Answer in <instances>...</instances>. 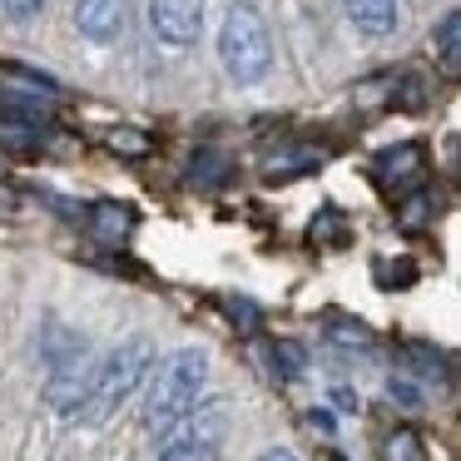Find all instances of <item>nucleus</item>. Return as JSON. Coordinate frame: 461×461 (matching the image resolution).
<instances>
[{"label": "nucleus", "mask_w": 461, "mask_h": 461, "mask_svg": "<svg viewBox=\"0 0 461 461\" xmlns=\"http://www.w3.org/2000/svg\"><path fill=\"white\" fill-rule=\"evenodd\" d=\"M203 382H209V352L203 348H179L154 367L149 392H144V427L154 437L174 431L189 411H199Z\"/></svg>", "instance_id": "obj_1"}, {"label": "nucleus", "mask_w": 461, "mask_h": 461, "mask_svg": "<svg viewBox=\"0 0 461 461\" xmlns=\"http://www.w3.org/2000/svg\"><path fill=\"white\" fill-rule=\"evenodd\" d=\"M149 367H154V342L149 338H124L100 367H90V387H85V402H80L75 417L90 421V427L110 421L114 411L140 392V382L149 377Z\"/></svg>", "instance_id": "obj_2"}, {"label": "nucleus", "mask_w": 461, "mask_h": 461, "mask_svg": "<svg viewBox=\"0 0 461 461\" xmlns=\"http://www.w3.org/2000/svg\"><path fill=\"white\" fill-rule=\"evenodd\" d=\"M219 60L229 70V80L239 85H258L273 70V35L253 0H229L219 25Z\"/></svg>", "instance_id": "obj_3"}, {"label": "nucleus", "mask_w": 461, "mask_h": 461, "mask_svg": "<svg viewBox=\"0 0 461 461\" xmlns=\"http://www.w3.org/2000/svg\"><path fill=\"white\" fill-rule=\"evenodd\" d=\"M164 447H159V456L154 461H219V441H223V411L219 407H209V411H199V417H184L174 431H164Z\"/></svg>", "instance_id": "obj_4"}, {"label": "nucleus", "mask_w": 461, "mask_h": 461, "mask_svg": "<svg viewBox=\"0 0 461 461\" xmlns=\"http://www.w3.org/2000/svg\"><path fill=\"white\" fill-rule=\"evenodd\" d=\"M149 31L169 50H189L203 31V0H149Z\"/></svg>", "instance_id": "obj_5"}, {"label": "nucleus", "mask_w": 461, "mask_h": 461, "mask_svg": "<svg viewBox=\"0 0 461 461\" xmlns=\"http://www.w3.org/2000/svg\"><path fill=\"white\" fill-rule=\"evenodd\" d=\"M75 31L90 45H110L124 31V0H75Z\"/></svg>", "instance_id": "obj_6"}, {"label": "nucleus", "mask_w": 461, "mask_h": 461, "mask_svg": "<svg viewBox=\"0 0 461 461\" xmlns=\"http://www.w3.org/2000/svg\"><path fill=\"white\" fill-rule=\"evenodd\" d=\"M85 387H90V362L85 357H70L60 367H50V387H45V402H50L60 417H75L85 402Z\"/></svg>", "instance_id": "obj_7"}, {"label": "nucleus", "mask_w": 461, "mask_h": 461, "mask_svg": "<svg viewBox=\"0 0 461 461\" xmlns=\"http://www.w3.org/2000/svg\"><path fill=\"white\" fill-rule=\"evenodd\" d=\"M342 11H348V21L357 25L362 35H372V41L397 35V25H402V5H397V0H342Z\"/></svg>", "instance_id": "obj_8"}, {"label": "nucleus", "mask_w": 461, "mask_h": 461, "mask_svg": "<svg viewBox=\"0 0 461 461\" xmlns=\"http://www.w3.org/2000/svg\"><path fill=\"white\" fill-rule=\"evenodd\" d=\"M90 223H95V233H100L104 243H124V233H130V213H124L120 203H95Z\"/></svg>", "instance_id": "obj_9"}, {"label": "nucleus", "mask_w": 461, "mask_h": 461, "mask_svg": "<svg viewBox=\"0 0 461 461\" xmlns=\"http://www.w3.org/2000/svg\"><path fill=\"white\" fill-rule=\"evenodd\" d=\"M456 31H461V15L447 11V15H441V31H437V50H441V60H447L451 75H456V65H461V55H456Z\"/></svg>", "instance_id": "obj_10"}, {"label": "nucleus", "mask_w": 461, "mask_h": 461, "mask_svg": "<svg viewBox=\"0 0 461 461\" xmlns=\"http://www.w3.org/2000/svg\"><path fill=\"white\" fill-rule=\"evenodd\" d=\"M387 461H421V441H417V431H397V437L387 441Z\"/></svg>", "instance_id": "obj_11"}, {"label": "nucleus", "mask_w": 461, "mask_h": 461, "mask_svg": "<svg viewBox=\"0 0 461 461\" xmlns=\"http://www.w3.org/2000/svg\"><path fill=\"white\" fill-rule=\"evenodd\" d=\"M45 5H50V0H5V15H11L15 25H31Z\"/></svg>", "instance_id": "obj_12"}, {"label": "nucleus", "mask_w": 461, "mask_h": 461, "mask_svg": "<svg viewBox=\"0 0 461 461\" xmlns=\"http://www.w3.org/2000/svg\"><path fill=\"white\" fill-rule=\"evenodd\" d=\"M417 149H392L387 159H382V169H392V174H407V169H417Z\"/></svg>", "instance_id": "obj_13"}, {"label": "nucleus", "mask_w": 461, "mask_h": 461, "mask_svg": "<svg viewBox=\"0 0 461 461\" xmlns=\"http://www.w3.org/2000/svg\"><path fill=\"white\" fill-rule=\"evenodd\" d=\"M332 338L338 342H367V328H362V322H332Z\"/></svg>", "instance_id": "obj_14"}, {"label": "nucleus", "mask_w": 461, "mask_h": 461, "mask_svg": "<svg viewBox=\"0 0 461 461\" xmlns=\"http://www.w3.org/2000/svg\"><path fill=\"white\" fill-rule=\"evenodd\" d=\"M392 402H402V407H411V411H417L421 407V397H417V387H411V382H392Z\"/></svg>", "instance_id": "obj_15"}, {"label": "nucleus", "mask_w": 461, "mask_h": 461, "mask_svg": "<svg viewBox=\"0 0 461 461\" xmlns=\"http://www.w3.org/2000/svg\"><path fill=\"white\" fill-rule=\"evenodd\" d=\"M253 461H298V456H293L288 447H268V451H258Z\"/></svg>", "instance_id": "obj_16"}, {"label": "nucleus", "mask_w": 461, "mask_h": 461, "mask_svg": "<svg viewBox=\"0 0 461 461\" xmlns=\"http://www.w3.org/2000/svg\"><path fill=\"white\" fill-rule=\"evenodd\" d=\"M332 402H338V407H342V411H357V397H352V392H348V387H338V392H332Z\"/></svg>", "instance_id": "obj_17"}, {"label": "nucleus", "mask_w": 461, "mask_h": 461, "mask_svg": "<svg viewBox=\"0 0 461 461\" xmlns=\"http://www.w3.org/2000/svg\"><path fill=\"white\" fill-rule=\"evenodd\" d=\"M308 421H312L318 431H332V417H328V411H308Z\"/></svg>", "instance_id": "obj_18"}]
</instances>
